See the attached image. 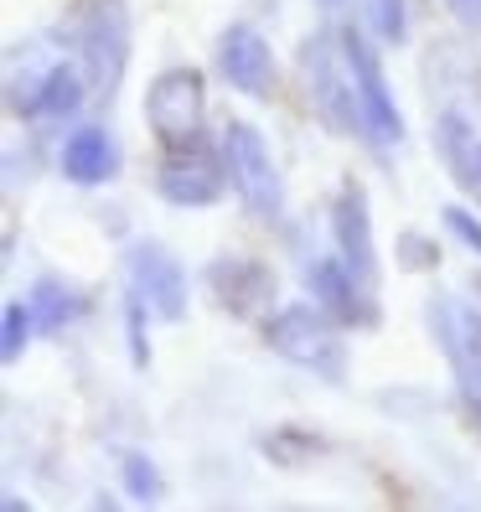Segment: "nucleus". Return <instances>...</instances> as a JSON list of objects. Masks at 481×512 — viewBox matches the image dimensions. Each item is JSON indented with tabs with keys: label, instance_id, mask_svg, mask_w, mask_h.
Masks as SVG:
<instances>
[{
	"label": "nucleus",
	"instance_id": "obj_1",
	"mask_svg": "<svg viewBox=\"0 0 481 512\" xmlns=\"http://www.w3.org/2000/svg\"><path fill=\"white\" fill-rule=\"evenodd\" d=\"M83 109H94L88 78L73 57L68 26L57 21L47 32H32L26 42H11L6 52V114L32 135H63L78 125Z\"/></svg>",
	"mask_w": 481,
	"mask_h": 512
},
{
	"label": "nucleus",
	"instance_id": "obj_2",
	"mask_svg": "<svg viewBox=\"0 0 481 512\" xmlns=\"http://www.w3.org/2000/svg\"><path fill=\"white\" fill-rule=\"evenodd\" d=\"M63 26H68L78 68L88 78V94H94V109L114 104L119 88H125V78H130V63H135L130 0H73Z\"/></svg>",
	"mask_w": 481,
	"mask_h": 512
},
{
	"label": "nucleus",
	"instance_id": "obj_3",
	"mask_svg": "<svg viewBox=\"0 0 481 512\" xmlns=\"http://www.w3.org/2000/svg\"><path fill=\"white\" fill-rule=\"evenodd\" d=\"M295 83H300V104H306V114L316 119L321 130L368 145L363 104H357V83H352V68H347V52H342V32H337V26H316V32L300 37Z\"/></svg>",
	"mask_w": 481,
	"mask_h": 512
},
{
	"label": "nucleus",
	"instance_id": "obj_4",
	"mask_svg": "<svg viewBox=\"0 0 481 512\" xmlns=\"http://www.w3.org/2000/svg\"><path fill=\"white\" fill-rule=\"evenodd\" d=\"M259 337H264V347L275 352L280 363L311 373L321 383H347V363H352L347 326L337 316H326L311 295L280 300V306L259 321Z\"/></svg>",
	"mask_w": 481,
	"mask_h": 512
},
{
	"label": "nucleus",
	"instance_id": "obj_5",
	"mask_svg": "<svg viewBox=\"0 0 481 512\" xmlns=\"http://www.w3.org/2000/svg\"><path fill=\"white\" fill-rule=\"evenodd\" d=\"M425 321L450 368V388H456V409L466 419V430L481 435V300L435 290L425 300Z\"/></svg>",
	"mask_w": 481,
	"mask_h": 512
},
{
	"label": "nucleus",
	"instance_id": "obj_6",
	"mask_svg": "<svg viewBox=\"0 0 481 512\" xmlns=\"http://www.w3.org/2000/svg\"><path fill=\"white\" fill-rule=\"evenodd\" d=\"M337 32H342V52H347V68H352V83H357V104H363L368 150L373 156H394L409 140V125H404L394 83H388V68H383V42L357 16L337 21Z\"/></svg>",
	"mask_w": 481,
	"mask_h": 512
},
{
	"label": "nucleus",
	"instance_id": "obj_7",
	"mask_svg": "<svg viewBox=\"0 0 481 512\" xmlns=\"http://www.w3.org/2000/svg\"><path fill=\"white\" fill-rule=\"evenodd\" d=\"M150 187L166 207H182V213H202V207H218L233 182H228V156L218 135H187L176 145H156V171H150Z\"/></svg>",
	"mask_w": 481,
	"mask_h": 512
},
{
	"label": "nucleus",
	"instance_id": "obj_8",
	"mask_svg": "<svg viewBox=\"0 0 481 512\" xmlns=\"http://www.w3.org/2000/svg\"><path fill=\"white\" fill-rule=\"evenodd\" d=\"M223 140V156H228V182H233V197L238 207L259 223V228H280L285 223V176L275 166V150H269L264 130L254 119H228L218 130Z\"/></svg>",
	"mask_w": 481,
	"mask_h": 512
},
{
	"label": "nucleus",
	"instance_id": "obj_9",
	"mask_svg": "<svg viewBox=\"0 0 481 512\" xmlns=\"http://www.w3.org/2000/svg\"><path fill=\"white\" fill-rule=\"evenodd\" d=\"M119 269H125V295L135 306L150 311L156 326H182L192 311V275L182 254L161 238H130L125 254H119Z\"/></svg>",
	"mask_w": 481,
	"mask_h": 512
},
{
	"label": "nucleus",
	"instance_id": "obj_10",
	"mask_svg": "<svg viewBox=\"0 0 481 512\" xmlns=\"http://www.w3.org/2000/svg\"><path fill=\"white\" fill-rule=\"evenodd\" d=\"M145 130L156 145H176L207 130V73L197 63H171L145 83Z\"/></svg>",
	"mask_w": 481,
	"mask_h": 512
},
{
	"label": "nucleus",
	"instance_id": "obj_11",
	"mask_svg": "<svg viewBox=\"0 0 481 512\" xmlns=\"http://www.w3.org/2000/svg\"><path fill=\"white\" fill-rule=\"evenodd\" d=\"M202 285L213 295V306L233 321H264L269 311L280 306V275L275 264L259 259V254H244V249H223L202 264Z\"/></svg>",
	"mask_w": 481,
	"mask_h": 512
},
{
	"label": "nucleus",
	"instance_id": "obj_12",
	"mask_svg": "<svg viewBox=\"0 0 481 512\" xmlns=\"http://www.w3.org/2000/svg\"><path fill=\"white\" fill-rule=\"evenodd\" d=\"M326 233H332V254L352 269L363 285H383V254L373 233V202L357 176H342L332 202H326Z\"/></svg>",
	"mask_w": 481,
	"mask_h": 512
},
{
	"label": "nucleus",
	"instance_id": "obj_13",
	"mask_svg": "<svg viewBox=\"0 0 481 512\" xmlns=\"http://www.w3.org/2000/svg\"><path fill=\"white\" fill-rule=\"evenodd\" d=\"M213 73L233 88L238 99H275L280 94V57L254 21H228L213 42Z\"/></svg>",
	"mask_w": 481,
	"mask_h": 512
},
{
	"label": "nucleus",
	"instance_id": "obj_14",
	"mask_svg": "<svg viewBox=\"0 0 481 512\" xmlns=\"http://www.w3.org/2000/svg\"><path fill=\"white\" fill-rule=\"evenodd\" d=\"M300 295H311L326 316H337L347 331H378L383 306L378 290L363 285L337 254H306L300 259Z\"/></svg>",
	"mask_w": 481,
	"mask_h": 512
},
{
	"label": "nucleus",
	"instance_id": "obj_15",
	"mask_svg": "<svg viewBox=\"0 0 481 512\" xmlns=\"http://www.w3.org/2000/svg\"><path fill=\"white\" fill-rule=\"evenodd\" d=\"M52 161H57L68 187L99 192L125 171V145H119V135L104 125V119H78V125H68L63 135H57Z\"/></svg>",
	"mask_w": 481,
	"mask_h": 512
},
{
	"label": "nucleus",
	"instance_id": "obj_16",
	"mask_svg": "<svg viewBox=\"0 0 481 512\" xmlns=\"http://www.w3.org/2000/svg\"><path fill=\"white\" fill-rule=\"evenodd\" d=\"M430 140H435V161L445 166L450 182L471 197H481V130H476V119L461 104H440Z\"/></svg>",
	"mask_w": 481,
	"mask_h": 512
},
{
	"label": "nucleus",
	"instance_id": "obj_17",
	"mask_svg": "<svg viewBox=\"0 0 481 512\" xmlns=\"http://www.w3.org/2000/svg\"><path fill=\"white\" fill-rule=\"evenodd\" d=\"M26 306H32L42 337H63V331H73L88 316V295L68 275H37L32 290H26Z\"/></svg>",
	"mask_w": 481,
	"mask_h": 512
},
{
	"label": "nucleus",
	"instance_id": "obj_18",
	"mask_svg": "<svg viewBox=\"0 0 481 512\" xmlns=\"http://www.w3.org/2000/svg\"><path fill=\"white\" fill-rule=\"evenodd\" d=\"M326 450H332V440H326L321 430H311V425H275V430L259 435V456L285 466V471L311 466L316 456H326Z\"/></svg>",
	"mask_w": 481,
	"mask_h": 512
},
{
	"label": "nucleus",
	"instance_id": "obj_19",
	"mask_svg": "<svg viewBox=\"0 0 481 512\" xmlns=\"http://www.w3.org/2000/svg\"><path fill=\"white\" fill-rule=\"evenodd\" d=\"M119 492L135 507H150V502L166 497V476H161L150 450H125V456H119Z\"/></svg>",
	"mask_w": 481,
	"mask_h": 512
},
{
	"label": "nucleus",
	"instance_id": "obj_20",
	"mask_svg": "<svg viewBox=\"0 0 481 512\" xmlns=\"http://www.w3.org/2000/svg\"><path fill=\"white\" fill-rule=\"evenodd\" d=\"M37 337H42V326H37L32 306H26V295L6 300V311H0V357H6V363H21L26 347H32Z\"/></svg>",
	"mask_w": 481,
	"mask_h": 512
},
{
	"label": "nucleus",
	"instance_id": "obj_21",
	"mask_svg": "<svg viewBox=\"0 0 481 512\" xmlns=\"http://www.w3.org/2000/svg\"><path fill=\"white\" fill-rule=\"evenodd\" d=\"M363 26L383 47H404L414 32V11L409 0H363Z\"/></svg>",
	"mask_w": 481,
	"mask_h": 512
},
{
	"label": "nucleus",
	"instance_id": "obj_22",
	"mask_svg": "<svg viewBox=\"0 0 481 512\" xmlns=\"http://www.w3.org/2000/svg\"><path fill=\"white\" fill-rule=\"evenodd\" d=\"M440 228H445L450 244H461V249L481 264V213H476V207H466V202H445V207H440Z\"/></svg>",
	"mask_w": 481,
	"mask_h": 512
},
{
	"label": "nucleus",
	"instance_id": "obj_23",
	"mask_svg": "<svg viewBox=\"0 0 481 512\" xmlns=\"http://www.w3.org/2000/svg\"><path fill=\"white\" fill-rule=\"evenodd\" d=\"M150 326H156V321H150V311L135 306V300L125 295V331H130V363H135V368L150 363V342H145V331H150Z\"/></svg>",
	"mask_w": 481,
	"mask_h": 512
},
{
	"label": "nucleus",
	"instance_id": "obj_24",
	"mask_svg": "<svg viewBox=\"0 0 481 512\" xmlns=\"http://www.w3.org/2000/svg\"><path fill=\"white\" fill-rule=\"evenodd\" d=\"M399 254H404L414 269H435V259H440V249L430 244V238H419V233H404V238H399Z\"/></svg>",
	"mask_w": 481,
	"mask_h": 512
},
{
	"label": "nucleus",
	"instance_id": "obj_25",
	"mask_svg": "<svg viewBox=\"0 0 481 512\" xmlns=\"http://www.w3.org/2000/svg\"><path fill=\"white\" fill-rule=\"evenodd\" d=\"M445 16L461 26V32L481 37V0H445Z\"/></svg>",
	"mask_w": 481,
	"mask_h": 512
},
{
	"label": "nucleus",
	"instance_id": "obj_26",
	"mask_svg": "<svg viewBox=\"0 0 481 512\" xmlns=\"http://www.w3.org/2000/svg\"><path fill=\"white\" fill-rule=\"evenodd\" d=\"M316 11H326V16H342V11H347V0H316Z\"/></svg>",
	"mask_w": 481,
	"mask_h": 512
}]
</instances>
